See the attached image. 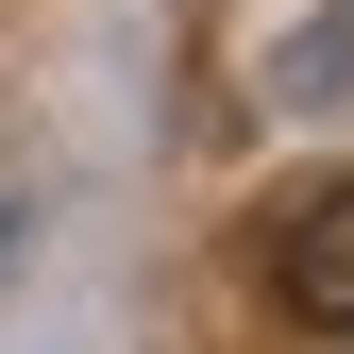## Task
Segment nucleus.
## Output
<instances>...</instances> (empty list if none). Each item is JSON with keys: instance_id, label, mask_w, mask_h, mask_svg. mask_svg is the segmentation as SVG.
I'll use <instances>...</instances> for the list:
<instances>
[{"instance_id": "f257e3e1", "label": "nucleus", "mask_w": 354, "mask_h": 354, "mask_svg": "<svg viewBox=\"0 0 354 354\" xmlns=\"http://www.w3.org/2000/svg\"><path fill=\"white\" fill-rule=\"evenodd\" d=\"M270 287H287V321H321V337H354V186H321V203L287 219Z\"/></svg>"}]
</instances>
